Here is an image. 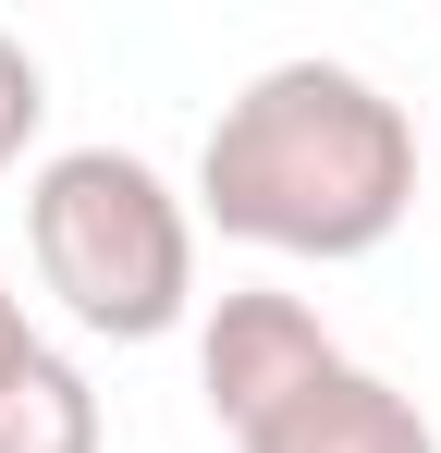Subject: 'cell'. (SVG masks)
Here are the masks:
<instances>
[{"label": "cell", "mask_w": 441, "mask_h": 453, "mask_svg": "<svg viewBox=\"0 0 441 453\" xmlns=\"http://www.w3.org/2000/svg\"><path fill=\"white\" fill-rule=\"evenodd\" d=\"M417 209V123L356 62H270L197 148V221L270 257H368Z\"/></svg>", "instance_id": "obj_1"}, {"label": "cell", "mask_w": 441, "mask_h": 453, "mask_svg": "<svg viewBox=\"0 0 441 453\" xmlns=\"http://www.w3.org/2000/svg\"><path fill=\"white\" fill-rule=\"evenodd\" d=\"M25 245H37V282L62 295V319L98 331V343H159V331H184V306H197V209H184L135 148L37 159Z\"/></svg>", "instance_id": "obj_2"}, {"label": "cell", "mask_w": 441, "mask_h": 453, "mask_svg": "<svg viewBox=\"0 0 441 453\" xmlns=\"http://www.w3.org/2000/svg\"><path fill=\"white\" fill-rule=\"evenodd\" d=\"M331 368H344V343L319 331L306 295H220L209 331H197V392H209L220 429H233V453H258Z\"/></svg>", "instance_id": "obj_3"}, {"label": "cell", "mask_w": 441, "mask_h": 453, "mask_svg": "<svg viewBox=\"0 0 441 453\" xmlns=\"http://www.w3.org/2000/svg\"><path fill=\"white\" fill-rule=\"evenodd\" d=\"M258 453H441V441H429V417H417V392H392L380 368L344 356V368L319 380Z\"/></svg>", "instance_id": "obj_4"}, {"label": "cell", "mask_w": 441, "mask_h": 453, "mask_svg": "<svg viewBox=\"0 0 441 453\" xmlns=\"http://www.w3.org/2000/svg\"><path fill=\"white\" fill-rule=\"evenodd\" d=\"M0 453H98V392L74 356H25V368L0 380Z\"/></svg>", "instance_id": "obj_5"}, {"label": "cell", "mask_w": 441, "mask_h": 453, "mask_svg": "<svg viewBox=\"0 0 441 453\" xmlns=\"http://www.w3.org/2000/svg\"><path fill=\"white\" fill-rule=\"evenodd\" d=\"M37 123H50V74H37L25 37H0V172L37 148Z\"/></svg>", "instance_id": "obj_6"}, {"label": "cell", "mask_w": 441, "mask_h": 453, "mask_svg": "<svg viewBox=\"0 0 441 453\" xmlns=\"http://www.w3.org/2000/svg\"><path fill=\"white\" fill-rule=\"evenodd\" d=\"M25 356H37V331H25V306H12V295H0V380H12V368H25Z\"/></svg>", "instance_id": "obj_7"}]
</instances>
